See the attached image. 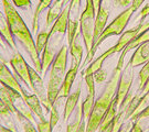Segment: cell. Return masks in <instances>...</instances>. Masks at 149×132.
I'll return each mask as SVG.
<instances>
[{
  "label": "cell",
  "mask_w": 149,
  "mask_h": 132,
  "mask_svg": "<svg viewBox=\"0 0 149 132\" xmlns=\"http://www.w3.org/2000/svg\"><path fill=\"white\" fill-rule=\"evenodd\" d=\"M81 0H71L69 2V23H68V44L69 46L80 34Z\"/></svg>",
  "instance_id": "6"
},
{
  "label": "cell",
  "mask_w": 149,
  "mask_h": 132,
  "mask_svg": "<svg viewBox=\"0 0 149 132\" xmlns=\"http://www.w3.org/2000/svg\"><path fill=\"white\" fill-rule=\"evenodd\" d=\"M68 54H69L68 46L62 45L56 57L54 59V62L51 65V72H50L48 87H47L48 98L51 105L55 104V101L58 100L61 85H62V82L64 79V76L66 74Z\"/></svg>",
  "instance_id": "3"
},
{
  "label": "cell",
  "mask_w": 149,
  "mask_h": 132,
  "mask_svg": "<svg viewBox=\"0 0 149 132\" xmlns=\"http://www.w3.org/2000/svg\"><path fill=\"white\" fill-rule=\"evenodd\" d=\"M39 1H41V0H39Z\"/></svg>",
  "instance_id": "46"
},
{
  "label": "cell",
  "mask_w": 149,
  "mask_h": 132,
  "mask_svg": "<svg viewBox=\"0 0 149 132\" xmlns=\"http://www.w3.org/2000/svg\"><path fill=\"white\" fill-rule=\"evenodd\" d=\"M0 33L2 34V37L5 39L6 43L8 44V46H10L12 50H16V41H15V37H13V35H12V33L10 31L9 22L7 20L5 12L2 13L1 11H0Z\"/></svg>",
  "instance_id": "18"
},
{
  "label": "cell",
  "mask_w": 149,
  "mask_h": 132,
  "mask_svg": "<svg viewBox=\"0 0 149 132\" xmlns=\"http://www.w3.org/2000/svg\"><path fill=\"white\" fill-rule=\"evenodd\" d=\"M18 94H19L18 91L11 89L9 87H6L2 85L0 86V99L9 107V109L12 111V113L15 116L17 115V111L15 109V106H13V101H15V98Z\"/></svg>",
  "instance_id": "21"
},
{
  "label": "cell",
  "mask_w": 149,
  "mask_h": 132,
  "mask_svg": "<svg viewBox=\"0 0 149 132\" xmlns=\"http://www.w3.org/2000/svg\"><path fill=\"white\" fill-rule=\"evenodd\" d=\"M80 34L74 40V42L70 45V54L72 56V66H77V67H80L82 57H83V46L79 40Z\"/></svg>",
  "instance_id": "23"
},
{
  "label": "cell",
  "mask_w": 149,
  "mask_h": 132,
  "mask_svg": "<svg viewBox=\"0 0 149 132\" xmlns=\"http://www.w3.org/2000/svg\"><path fill=\"white\" fill-rule=\"evenodd\" d=\"M147 16H149V5L145 6L144 8L141 9V11H140V15L138 16V18H140V20H141V19H145Z\"/></svg>",
  "instance_id": "39"
},
{
  "label": "cell",
  "mask_w": 149,
  "mask_h": 132,
  "mask_svg": "<svg viewBox=\"0 0 149 132\" xmlns=\"http://www.w3.org/2000/svg\"><path fill=\"white\" fill-rule=\"evenodd\" d=\"M138 79H139V85H138V89H137V93H139L140 90L143 89L147 80L149 79V61L147 63L143 65V68L140 69L138 75Z\"/></svg>",
  "instance_id": "29"
},
{
  "label": "cell",
  "mask_w": 149,
  "mask_h": 132,
  "mask_svg": "<svg viewBox=\"0 0 149 132\" xmlns=\"http://www.w3.org/2000/svg\"><path fill=\"white\" fill-rule=\"evenodd\" d=\"M37 130L38 132H52V128L50 126V121L48 119L39 120L37 122Z\"/></svg>",
  "instance_id": "32"
},
{
  "label": "cell",
  "mask_w": 149,
  "mask_h": 132,
  "mask_svg": "<svg viewBox=\"0 0 149 132\" xmlns=\"http://www.w3.org/2000/svg\"><path fill=\"white\" fill-rule=\"evenodd\" d=\"M79 68L80 67H77V66H71L69 70L66 72V74L64 76L63 82H62V85H61V89H60L58 99L68 98L70 96L71 88H72L73 83H74L75 78L77 76V73H79Z\"/></svg>",
  "instance_id": "14"
},
{
  "label": "cell",
  "mask_w": 149,
  "mask_h": 132,
  "mask_svg": "<svg viewBox=\"0 0 149 132\" xmlns=\"http://www.w3.org/2000/svg\"><path fill=\"white\" fill-rule=\"evenodd\" d=\"M3 12H5L7 20L9 22L10 31L15 39H17L21 45L26 48L29 56L31 58L33 68L37 70L40 75H42V64H41V57L38 53L36 48V42L32 37L30 30L28 29L26 22L23 21L21 16L17 11V8L11 3L9 0H1Z\"/></svg>",
  "instance_id": "2"
},
{
  "label": "cell",
  "mask_w": 149,
  "mask_h": 132,
  "mask_svg": "<svg viewBox=\"0 0 149 132\" xmlns=\"http://www.w3.org/2000/svg\"><path fill=\"white\" fill-rule=\"evenodd\" d=\"M93 2H94V6H95V9L97 8H100L102 6V0H93Z\"/></svg>",
  "instance_id": "41"
},
{
  "label": "cell",
  "mask_w": 149,
  "mask_h": 132,
  "mask_svg": "<svg viewBox=\"0 0 149 132\" xmlns=\"http://www.w3.org/2000/svg\"><path fill=\"white\" fill-rule=\"evenodd\" d=\"M58 43H59V40L54 41V42H51V40H49L47 46L43 50L42 55L40 56L41 57V64H42V75L41 76H43V77L47 75L49 68L51 67V65L54 62V59H55L60 48H58V46H56Z\"/></svg>",
  "instance_id": "11"
},
{
  "label": "cell",
  "mask_w": 149,
  "mask_h": 132,
  "mask_svg": "<svg viewBox=\"0 0 149 132\" xmlns=\"http://www.w3.org/2000/svg\"><path fill=\"white\" fill-rule=\"evenodd\" d=\"M58 104H56V101H55V104L52 105V108H51V110H50V119H49V121H50V126L52 128V130H53L55 126L58 124V122L60 121V112L58 110Z\"/></svg>",
  "instance_id": "30"
},
{
  "label": "cell",
  "mask_w": 149,
  "mask_h": 132,
  "mask_svg": "<svg viewBox=\"0 0 149 132\" xmlns=\"http://www.w3.org/2000/svg\"><path fill=\"white\" fill-rule=\"evenodd\" d=\"M9 64L13 69L15 74L26 84L29 89H31V80H30V66L26 62L21 53L16 51L12 57L9 59Z\"/></svg>",
  "instance_id": "8"
},
{
  "label": "cell",
  "mask_w": 149,
  "mask_h": 132,
  "mask_svg": "<svg viewBox=\"0 0 149 132\" xmlns=\"http://www.w3.org/2000/svg\"><path fill=\"white\" fill-rule=\"evenodd\" d=\"M95 6L93 0H86V5L83 12L81 13L80 32L87 53L93 46V33L95 24Z\"/></svg>",
  "instance_id": "5"
},
{
  "label": "cell",
  "mask_w": 149,
  "mask_h": 132,
  "mask_svg": "<svg viewBox=\"0 0 149 132\" xmlns=\"http://www.w3.org/2000/svg\"><path fill=\"white\" fill-rule=\"evenodd\" d=\"M134 80V67H132L129 64L124 66L119 78V83H118L117 93H116V100L118 102V107L122 105L124 99L126 98V96L129 94L130 91V87L133 84Z\"/></svg>",
  "instance_id": "9"
},
{
  "label": "cell",
  "mask_w": 149,
  "mask_h": 132,
  "mask_svg": "<svg viewBox=\"0 0 149 132\" xmlns=\"http://www.w3.org/2000/svg\"><path fill=\"white\" fill-rule=\"evenodd\" d=\"M145 1H146V0H133V3H132L130 7H132V8H133V10L136 12V11L138 10L139 8L141 7V5L144 3Z\"/></svg>",
  "instance_id": "38"
},
{
  "label": "cell",
  "mask_w": 149,
  "mask_h": 132,
  "mask_svg": "<svg viewBox=\"0 0 149 132\" xmlns=\"http://www.w3.org/2000/svg\"><path fill=\"white\" fill-rule=\"evenodd\" d=\"M134 13H135V11L133 10V8L129 7L127 9H125L123 12H120V13L104 29V31H103V33L101 34L100 39L97 40V42L92 46V50H91L90 52L87 53V56H86V58L84 59V62H83V65H84V66H85L86 64H88L92 62V59H93L94 55L96 54V51H97L98 46H100L106 39H108L109 37H113V35H122Z\"/></svg>",
  "instance_id": "4"
},
{
  "label": "cell",
  "mask_w": 149,
  "mask_h": 132,
  "mask_svg": "<svg viewBox=\"0 0 149 132\" xmlns=\"http://www.w3.org/2000/svg\"><path fill=\"white\" fill-rule=\"evenodd\" d=\"M109 17V10L105 5H102L97 9V15H96L95 24H94V33H93V45L97 42L101 34L103 33L104 29L106 28L107 21Z\"/></svg>",
  "instance_id": "12"
},
{
  "label": "cell",
  "mask_w": 149,
  "mask_h": 132,
  "mask_svg": "<svg viewBox=\"0 0 149 132\" xmlns=\"http://www.w3.org/2000/svg\"><path fill=\"white\" fill-rule=\"evenodd\" d=\"M126 55L127 54L124 51L120 52V56L118 58L117 64H116L112 75H111V78L108 79V82L105 85V88L103 89L102 94L95 100L93 110L91 112V116L87 120L86 132H96L98 130L106 111L108 110V108L112 104V101L114 100V98L116 97L118 83H119V78H120V75H122L124 59H125Z\"/></svg>",
  "instance_id": "1"
},
{
  "label": "cell",
  "mask_w": 149,
  "mask_h": 132,
  "mask_svg": "<svg viewBox=\"0 0 149 132\" xmlns=\"http://www.w3.org/2000/svg\"><path fill=\"white\" fill-rule=\"evenodd\" d=\"M71 0H63V5L64 6H66V3H69Z\"/></svg>",
  "instance_id": "43"
},
{
  "label": "cell",
  "mask_w": 149,
  "mask_h": 132,
  "mask_svg": "<svg viewBox=\"0 0 149 132\" xmlns=\"http://www.w3.org/2000/svg\"><path fill=\"white\" fill-rule=\"evenodd\" d=\"M53 0H41L39 1V3L36 7V10L33 13V19H32V32L33 33H38L39 31V18L40 15L43 12V10H45L47 8H49L52 5Z\"/></svg>",
  "instance_id": "24"
},
{
  "label": "cell",
  "mask_w": 149,
  "mask_h": 132,
  "mask_svg": "<svg viewBox=\"0 0 149 132\" xmlns=\"http://www.w3.org/2000/svg\"><path fill=\"white\" fill-rule=\"evenodd\" d=\"M146 42H149V29L147 31H145L144 33H141L140 35H138L135 40H133L123 51L126 53V54H128L132 50L136 48L137 46H139L140 44H144V43H146Z\"/></svg>",
  "instance_id": "26"
},
{
  "label": "cell",
  "mask_w": 149,
  "mask_h": 132,
  "mask_svg": "<svg viewBox=\"0 0 149 132\" xmlns=\"http://www.w3.org/2000/svg\"><path fill=\"white\" fill-rule=\"evenodd\" d=\"M113 3L115 8H129L132 3H133V0H113Z\"/></svg>",
  "instance_id": "35"
},
{
  "label": "cell",
  "mask_w": 149,
  "mask_h": 132,
  "mask_svg": "<svg viewBox=\"0 0 149 132\" xmlns=\"http://www.w3.org/2000/svg\"><path fill=\"white\" fill-rule=\"evenodd\" d=\"M83 113H82V107L79 106V108L75 110L74 119L73 121L68 124L66 127V132H77L79 131V128L81 126V122L83 120Z\"/></svg>",
  "instance_id": "27"
},
{
  "label": "cell",
  "mask_w": 149,
  "mask_h": 132,
  "mask_svg": "<svg viewBox=\"0 0 149 132\" xmlns=\"http://www.w3.org/2000/svg\"><path fill=\"white\" fill-rule=\"evenodd\" d=\"M130 132H144L143 128H141V123H140V120H137V121L134 122L133 128H132V131Z\"/></svg>",
  "instance_id": "37"
},
{
  "label": "cell",
  "mask_w": 149,
  "mask_h": 132,
  "mask_svg": "<svg viewBox=\"0 0 149 132\" xmlns=\"http://www.w3.org/2000/svg\"><path fill=\"white\" fill-rule=\"evenodd\" d=\"M81 91H82V85L80 83L74 93L70 94V96L66 98V101L64 104V110H63L64 121H68L69 120L70 117L73 115L75 108L77 107V104H79V100H80V97H81Z\"/></svg>",
  "instance_id": "15"
},
{
  "label": "cell",
  "mask_w": 149,
  "mask_h": 132,
  "mask_svg": "<svg viewBox=\"0 0 149 132\" xmlns=\"http://www.w3.org/2000/svg\"><path fill=\"white\" fill-rule=\"evenodd\" d=\"M16 117L18 118L17 120L21 123V126H22V128H23V131L24 132H38L37 128H34L32 121H30L29 119L24 118V117L21 116V115H18V116H16Z\"/></svg>",
  "instance_id": "31"
},
{
  "label": "cell",
  "mask_w": 149,
  "mask_h": 132,
  "mask_svg": "<svg viewBox=\"0 0 149 132\" xmlns=\"http://www.w3.org/2000/svg\"><path fill=\"white\" fill-rule=\"evenodd\" d=\"M0 132H15L10 130L9 128H7L6 126H2V124H0Z\"/></svg>",
  "instance_id": "40"
},
{
  "label": "cell",
  "mask_w": 149,
  "mask_h": 132,
  "mask_svg": "<svg viewBox=\"0 0 149 132\" xmlns=\"http://www.w3.org/2000/svg\"><path fill=\"white\" fill-rule=\"evenodd\" d=\"M149 61V42H146L144 44H140L139 46L135 48V52L132 55L128 64L132 67H138L143 66Z\"/></svg>",
  "instance_id": "13"
},
{
  "label": "cell",
  "mask_w": 149,
  "mask_h": 132,
  "mask_svg": "<svg viewBox=\"0 0 149 132\" xmlns=\"http://www.w3.org/2000/svg\"><path fill=\"white\" fill-rule=\"evenodd\" d=\"M64 7L63 0H53L52 5L50 6L48 13H47V20H45V28L48 29L50 26H52V23L55 22V20L60 17L62 13Z\"/></svg>",
  "instance_id": "20"
},
{
  "label": "cell",
  "mask_w": 149,
  "mask_h": 132,
  "mask_svg": "<svg viewBox=\"0 0 149 132\" xmlns=\"http://www.w3.org/2000/svg\"><path fill=\"white\" fill-rule=\"evenodd\" d=\"M30 80H31V90L34 95L40 99L45 112H50L52 105L50 104L48 98V91L44 87L42 76L38 73L33 67H30Z\"/></svg>",
  "instance_id": "7"
},
{
  "label": "cell",
  "mask_w": 149,
  "mask_h": 132,
  "mask_svg": "<svg viewBox=\"0 0 149 132\" xmlns=\"http://www.w3.org/2000/svg\"><path fill=\"white\" fill-rule=\"evenodd\" d=\"M115 53H116V50H115L114 46H112L111 48H108L107 51H105L102 55H100L98 57L96 58L95 61L91 62L90 65L82 72V75H83V76H85V75H94L98 69L102 68L103 64H104V62L106 61L107 58L109 57V56H112L113 54H115Z\"/></svg>",
  "instance_id": "17"
},
{
  "label": "cell",
  "mask_w": 149,
  "mask_h": 132,
  "mask_svg": "<svg viewBox=\"0 0 149 132\" xmlns=\"http://www.w3.org/2000/svg\"><path fill=\"white\" fill-rule=\"evenodd\" d=\"M0 62H2V63H5V64L8 63V61H7V59H6V58L3 57V56H2L1 54H0Z\"/></svg>",
  "instance_id": "42"
},
{
  "label": "cell",
  "mask_w": 149,
  "mask_h": 132,
  "mask_svg": "<svg viewBox=\"0 0 149 132\" xmlns=\"http://www.w3.org/2000/svg\"><path fill=\"white\" fill-rule=\"evenodd\" d=\"M148 117H149V105H147L143 110L139 112V113L134 115V116L130 118V120L134 122V121H137V120L145 119V118H148Z\"/></svg>",
  "instance_id": "34"
},
{
  "label": "cell",
  "mask_w": 149,
  "mask_h": 132,
  "mask_svg": "<svg viewBox=\"0 0 149 132\" xmlns=\"http://www.w3.org/2000/svg\"><path fill=\"white\" fill-rule=\"evenodd\" d=\"M13 116L15 115L9 109V107L0 99V119L6 124V127L9 128L12 131L17 132L16 123H15V120H13Z\"/></svg>",
  "instance_id": "22"
},
{
  "label": "cell",
  "mask_w": 149,
  "mask_h": 132,
  "mask_svg": "<svg viewBox=\"0 0 149 132\" xmlns=\"http://www.w3.org/2000/svg\"><path fill=\"white\" fill-rule=\"evenodd\" d=\"M0 84L18 91L19 94H21L22 97L27 95V93L21 87V85L19 84L15 75H12V73L9 70L7 64L2 63V62H0Z\"/></svg>",
  "instance_id": "10"
},
{
  "label": "cell",
  "mask_w": 149,
  "mask_h": 132,
  "mask_svg": "<svg viewBox=\"0 0 149 132\" xmlns=\"http://www.w3.org/2000/svg\"><path fill=\"white\" fill-rule=\"evenodd\" d=\"M68 23H69V5L64 7L62 13L55 20L51 30L49 31L50 32V37H54L55 34H61V35L65 34L66 30H68Z\"/></svg>",
  "instance_id": "16"
},
{
  "label": "cell",
  "mask_w": 149,
  "mask_h": 132,
  "mask_svg": "<svg viewBox=\"0 0 149 132\" xmlns=\"http://www.w3.org/2000/svg\"><path fill=\"white\" fill-rule=\"evenodd\" d=\"M102 1H104V0H102Z\"/></svg>",
  "instance_id": "45"
},
{
  "label": "cell",
  "mask_w": 149,
  "mask_h": 132,
  "mask_svg": "<svg viewBox=\"0 0 149 132\" xmlns=\"http://www.w3.org/2000/svg\"><path fill=\"white\" fill-rule=\"evenodd\" d=\"M148 130H149V127H148Z\"/></svg>",
  "instance_id": "44"
},
{
  "label": "cell",
  "mask_w": 149,
  "mask_h": 132,
  "mask_svg": "<svg viewBox=\"0 0 149 132\" xmlns=\"http://www.w3.org/2000/svg\"><path fill=\"white\" fill-rule=\"evenodd\" d=\"M23 99L26 101V104L28 105V107L30 108V110L32 111V113L36 117H38L39 120H44L45 117H44V113H43V108H42V104L40 99L38 98L34 94L32 95H26L23 97Z\"/></svg>",
  "instance_id": "19"
},
{
  "label": "cell",
  "mask_w": 149,
  "mask_h": 132,
  "mask_svg": "<svg viewBox=\"0 0 149 132\" xmlns=\"http://www.w3.org/2000/svg\"><path fill=\"white\" fill-rule=\"evenodd\" d=\"M95 104V95L94 94H87L86 98L84 99V101L82 102V113H83V118L85 119L86 121L88 120V118L91 116V112L93 110V107Z\"/></svg>",
  "instance_id": "25"
},
{
  "label": "cell",
  "mask_w": 149,
  "mask_h": 132,
  "mask_svg": "<svg viewBox=\"0 0 149 132\" xmlns=\"http://www.w3.org/2000/svg\"><path fill=\"white\" fill-rule=\"evenodd\" d=\"M94 79H95V83H97V84L105 83L107 79V70L106 69H103V67L100 68L94 74Z\"/></svg>",
  "instance_id": "33"
},
{
  "label": "cell",
  "mask_w": 149,
  "mask_h": 132,
  "mask_svg": "<svg viewBox=\"0 0 149 132\" xmlns=\"http://www.w3.org/2000/svg\"><path fill=\"white\" fill-rule=\"evenodd\" d=\"M49 40H50V32L49 31H41L38 33L37 40H36V48L39 54L43 52V50L45 48L47 44H48Z\"/></svg>",
  "instance_id": "28"
},
{
  "label": "cell",
  "mask_w": 149,
  "mask_h": 132,
  "mask_svg": "<svg viewBox=\"0 0 149 132\" xmlns=\"http://www.w3.org/2000/svg\"><path fill=\"white\" fill-rule=\"evenodd\" d=\"M12 2L17 8H31V0H12Z\"/></svg>",
  "instance_id": "36"
}]
</instances>
